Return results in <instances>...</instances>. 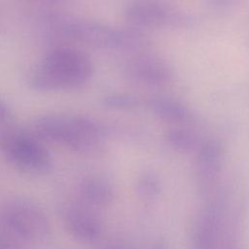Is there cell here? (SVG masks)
<instances>
[{
	"instance_id": "3957f363",
	"label": "cell",
	"mask_w": 249,
	"mask_h": 249,
	"mask_svg": "<svg viewBox=\"0 0 249 249\" xmlns=\"http://www.w3.org/2000/svg\"><path fill=\"white\" fill-rule=\"evenodd\" d=\"M0 149L18 170L31 175L48 173L53 160L46 147L34 136L22 131H10L0 138Z\"/></svg>"
},
{
	"instance_id": "8fae6325",
	"label": "cell",
	"mask_w": 249,
	"mask_h": 249,
	"mask_svg": "<svg viewBox=\"0 0 249 249\" xmlns=\"http://www.w3.org/2000/svg\"><path fill=\"white\" fill-rule=\"evenodd\" d=\"M82 195L89 202L103 205L111 201L113 192L106 181L92 178L85 181L82 185Z\"/></svg>"
},
{
	"instance_id": "4fadbf2b",
	"label": "cell",
	"mask_w": 249,
	"mask_h": 249,
	"mask_svg": "<svg viewBox=\"0 0 249 249\" xmlns=\"http://www.w3.org/2000/svg\"><path fill=\"white\" fill-rule=\"evenodd\" d=\"M215 219L216 218L212 214H208L204 217L199 230L197 231L196 249H212Z\"/></svg>"
},
{
	"instance_id": "9c48e42d",
	"label": "cell",
	"mask_w": 249,
	"mask_h": 249,
	"mask_svg": "<svg viewBox=\"0 0 249 249\" xmlns=\"http://www.w3.org/2000/svg\"><path fill=\"white\" fill-rule=\"evenodd\" d=\"M223 160V148L215 139L201 143L197 157V176L200 184L210 185L218 176Z\"/></svg>"
},
{
	"instance_id": "ba28073f",
	"label": "cell",
	"mask_w": 249,
	"mask_h": 249,
	"mask_svg": "<svg viewBox=\"0 0 249 249\" xmlns=\"http://www.w3.org/2000/svg\"><path fill=\"white\" fill-rule=\"evenodd\" d=\"M63 223L72 235L84 241L94 240L101 231V224L96 216L80 205L65 210Z\"/></svg>"
},
{
	"instance_id": "5b68a950",
	"label": "cell",
	"mask_w": 249,
	"mask_h": 249,
	"mask_svg": "<svg viewBox=\"0 0 249 249\" xmlns=\"http://www.w3.org/2000/svg\"><path fill=\"white\" fill-rule=\"evenodd\" d=\"M125 20L135 28L180 27L189 18L172 7L156 0H134L124 9Z\"/></svg>"
},
{
	"instance_id": "52a82bcc",
	"label": "cell",
	"mask_w": 249,
	"mask_h": 249,
	"mask_svg": "<svg viewBox=\"0 0 249 249\" xmlns=\"http://www.w3.org/2000/svg\"><path fill=\"white\" fill-rule=\"evenodd\" d=\"M124 74L128 79L149 86L166 84L171 79L169 66L160 58L136 56L124 65Z\"/></svg>"
},
{
	"instance_id": "7c38bea8",
	"label": "cell",
	"mask_w": 249,
	"mask_h": 249,
	"mask_svg": "<svg viewBox=\"0 0 249 249\" xmlns=\"http://www.w3.org/2000/svg\"><path fill=\"white\" fill-rule=\"evenodd\" d=\"M165 138L170 146L179 151H190L197 144V136L196 133L184 127L168 129Z\"/></svg>"
},
{
	"instance_id": "ac0fdd59",
	"label": "cell",
	"mask_w": 249,
	"mask_h": 249,
	"mask_svg": "<svg viewBox=\"0 0 249 249\" xmlns=\"http://www.w3.org/2000/svg\"><path fill=\"white\" fill-rule=\"evenodd\" d=\"M32 1H36V2H43V3H60V2H63L65 0H32Z\"/></svg>"
},
{
	"instance_id": "2e32d148",
	"label": "cell",
	"mask_w": 249,
	"mask_h": 249,
	"mask_svg": "<svg viewBox=\"0 0 249 249\" xmlns=\"http://www.w3.org/2000/svg\"><path fill=\"white\" fill-rule=\"evenodd\" d=\"M142 188L143 190H145L146 193L148 194H154L156 193V191L158 190V181L151 175L144 177V179L142 180Z\"/></svg>"
},
{
	"instance_id": "277c9868",
	"label": "cell",
	"mask_w": 249,
	"mask_h": 249,
	"mask_svg": "<svg viewBox=\"0 0 249 249\" xmlns=\"http://www.w3.org/2000/svg\"><path fill=\"white\" fill-rule=\"evenodd\" d=\"M60 32L67 37L100 49L128 50V29H115L105 24L79 18H66L57 22Z\"/></svg>"
},
{
	"instance_id": "7a4b0ae2",
	"label": "cell",
	"mask_w": 249,
	"mask_h": 249,
	"mask_svg": "<svg viewBox=\"0 0 249 249\" xmlns=\"http://www.w3.org/2000/svg\"><path fill=\"white\" fill-rule=\"evenodd\" d=\"M35 131L42 139L76 151L94 148L106 135L99 122L72 114L46 115L36 121Z\"/></svg>"
},
{
	"instance_id": "30bf717a",
	"label": "cell",
	"mask_w": 249,
	"mask_h": 249,
	"mask_svg": "<svg viewBox=\"0 0 249 249\" xmlns=\"http://www.w3.org/2000/svg\"><path fill=\"white\" fill-rule=\"evenodd\" d=\"M148 107L159 118L172 123H184L192 117L188 107L180 101L167 96L151 98L148 101Z\"/></svg>"
},
{
	"instance_id": "8992f818",
	"label": "cell",
	"mask_w": 249,
	"mask_h": 249,
	"mask_svg": "<svg viewBox=\"0 0 249 249\" xmlns=\"http://www.w3.org/2000/svg\"><path fill=\"white\" fill-rule=\"evenodd\" d=\"M1 220L21 240L41 238L49 231L47 216L36 204L29 201L16 200L8 203Z\"/></svg>"
},
{
	"instance_id": "9a60e30c",
	"label": "cell",
	"mask_w": 249,
	"mask_h": 249,
	"mask_svg": "<svg viewBox=\"0 0 249 249\" xmlns=\"http://www.w3.org/2000/svg\"><path fill=\"white\" fill-rule=\"evenodd\" d=\"M19 239L1 220L0 222V249H21Z\"/></svg>"
},
{
	"instance_id": "e0dca14e",
	"label": "cell",
	"mask_w": 249,
	"mask_h": 249,
	"mask_svg": "<svg viewBox=\"0 0 249 249\" xmlns=\"http://www.w3.org/2000/svg\"><path fill=\"white\" fill-rule=\"evenodd\" d=\"M12 118V113L8 106L0 101V124L9 121Z\"/></svg>"
},
{
	"instance_id": "6da1fadb",
	"label": "cell",
	"mask_w": 249,
	"mask_h": 249,
	"mask_svg": "<svg viewBox=\"0 0 249 249\" xmlns=\"http://www.w3.org/2000/svg\"><path fill=\"white\" fill-rule=\"evenodd\" d=\"M93 66L82 51L58 47L49 52L31 76L32 87L44 91L79 88L89 80Z\"/></svg>"
},
{
	"instance_id": "5bb4252c",
	"label": "cell",
	"mask_w": 249,
	"mask_h": 249,
	"mask_svg": "<svg viewBox=\"0 0 249 249\" xmlns=\"http://www.w3.org/2000/svg\"><path fill=\"white\" fill-rule=\"evenodd\" d=\"M104 104L112 109H132L138 107L141 104V100L135 95L118 93L106 96Z\"/></svg>"
}]
</instances>
